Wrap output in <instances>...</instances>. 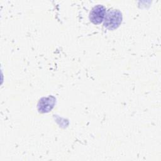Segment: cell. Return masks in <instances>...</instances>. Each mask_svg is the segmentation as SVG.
<instances>
[{"label":"cell","mask_w":161,"mask_h":161,"mask_svg":"<svg viewBox=\"0 0 161 161\" xmlns=\"http://www.w3.org/2000/svg\"><path fill=\"white\" fill-rule=\"evenodd\" d=\"M55 104V99L52 96L43 97L40 100L38 107L40 111L45 113L48 112L52 109Z\"/></svg>","instance_id":"obj_3"},{"label":"cell","mask_w":161,"mask_h":161,"mask_svg":"<svg viewBox=\"0 0 161 161\" xmlns=\"http://www.w3.org/2000/svg\"><path fill=\"white\" fill-rule=\"evenodd\" d=\"M122 19V14L119 10L110 9L106 13L104 26L109 30H114L121 25Z\"/></svg>","instance_id":"obj_1"},{"label":"cell","mask_w":161,"mask_h":161,"mask_svg":"<svg viewBox=\"0 0 161 161\" xmlns=\"http://www.w3.org/2000/svg\"><path fill=\"white\" fill-rule=\"evenodd\" d=\"M106 9L103 5L98 4L91 9L89 14V19L94 24H99L104 19Z\"/></svg>","instance_id":"obj_2"}]
</instances>
